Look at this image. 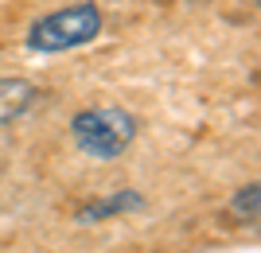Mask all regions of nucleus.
<instances>
[{
  "mask_svg": "<svg viewBox=\"0 0 261 253\" xmlns=\"http://www.w3.org/2000/svg\"><path fill=\"white\" fill-rule=\"evenodd\" d=\"M39 98V86L32 78H20V74H0V129L12 121H20L23 113L35 105Z\"/></svg>",
  "mask_w": 261,
  "mask_h": 253,
  "instance_id": "7ed1b4c3",
  "label": "nucleus"
},
{
  "mask_svg": "<svg viewBox=\"0 0 261 253\" xmlns=\"http://www.w3.org/2000/svg\"><path fill=\"white\" fill-rule=\"evenodd\" d=\"M133 210H144V195L125 187V191H113V195L82 207L78 210V222H106V218H117V214H133Z\"/></svg>",
  "mask_w": 261,
  "mask_h": 253,
  "instance_id": "20e7f679",
  "label": "nucleus"
},
{
  "mask_svg": "<svg viewBox=\"0 0 261 253\" xmlns=\"http://www.w3.org/2000/svg\"><path fill=\"white\" fill-rule=\"evenodd\" d=\"M101 23L106 20H101V8L94 0H78V4H66V8H55L39 20H32L23 47L35 55H63V51L94 43L101 35Z\"/></svg>",
  "mask_w": 261,
  "mask_h": 253,
  "instance_id": "f257e3e1",
  "label": "nucleus"
},
{
  "mask_svg": "<svg viewBox=\"0 0 261 253\" xmlns=\"http://www.w3.org/2000/svg\"><path fill=\"white\" fill-rule=\"evenodd\" d=\"M141 132V117L121 105H94L70 117V140L90 160H117L133 148Z\"/></svg>",
  "mask_w": 261,
  "mask_h": 253,
  "instance_id": "f03ea898",
  "label": "nucleus"
},
{
  "mask_svg": "<svg viewBox=\"0 0 261 253\" xmlns=\"http://www.w3.org/2000/svg\"><path fill=\"white\" fill-rule=\"evenodd\" d=\"M230 214L238 222H257V214H261V187L257 183H246V187H238V195L230 199Z\"/></svg>",
  "mask_w": 261,
  "mask_h": 253,
  "instance_id": "39448f33",
  "label": "nucleus"
}]
</instances>
